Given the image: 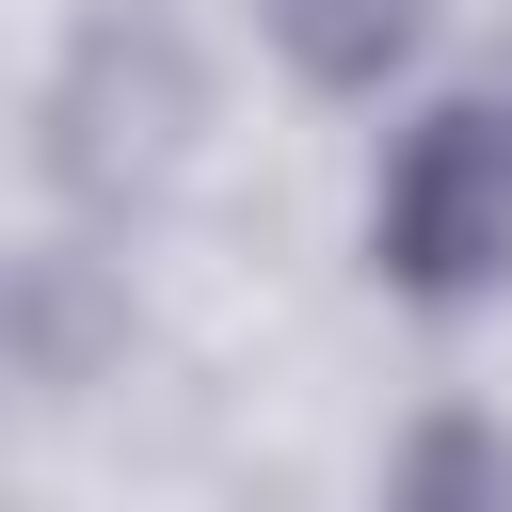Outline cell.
<instances>
[{
  "label": "cell",
  "mask_w": 512,
  "mask_h": 512,
  "mask_svg": "<svg viewBox=\"0 0 512 512\" xmlns=\"http://www.w3.org/2000/svg\"><path fill=\"white\" fill-rule=\"evenodd\" d=\"M272 32H288V64H304V80L368 96V80L416 48V0H272Z\"/></svg>",
  "instance_id": "2"
},
{
  "label": "cell",
  "mask_w": 512,
  "mask_h": 512,
  "mask_svg": "<svg viewBox=\"0 0 512 512\" xmlns=\"http://www.w3.org/2000/svg\"><path fill=\"white\" fill-rule=\"evenodd\" d=\"M384 512H512V432H480V416H432V432L400 448Z\"/></svg>",
  "instance_id": "3"
},
{
  "label": "cell",
  "mask_w": 512,
  "mask_h": 512,
  "mask_svg": "<svg viewBox=\"0 0 512 512\" xmlns=\"http://www.w3.org/2000/svg\"><path fill=\"white\" fill-rule=\"evenodd\" d=\"M368 256L416 304H480L512 272V112L496 96H448V112L400 128V160L368 192Z\"/></svg>",
  "instance_id": "1"
}]
</instances>
